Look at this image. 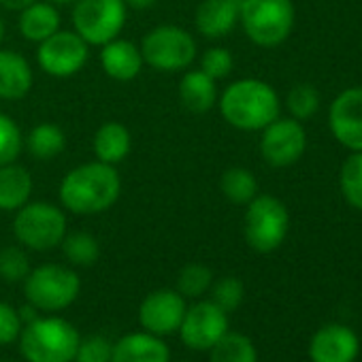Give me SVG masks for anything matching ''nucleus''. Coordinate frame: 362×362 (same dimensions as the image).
I'll use <instances>...</instances> for the list:
<instances>
[{
  "label": "nucleus",
  "instance_id": "obj_25",
  "mask_svg": "<svg viewBox=\"0 0 362 362\" xmlns=\"http://www.w3.org/2000/svg\"><path fill=\"white\" fill-rule=\"evenodd\" d=\"M220 190L233 205H247L258 197V179L245 166H230L220 179Z\"/></svg>",
  "mask_w": 362,
  "mask_h": 362
},
{
  "label": "nucleus",
  "instance_id": "obj_3",
  "mask_svg": "<svg viewBox=\"0 0 362 362\" xmlns=\"http://www.w3.org/2000/svg\"><path fill=\"white\" fill-rule=\"evenodd\" d=\"M79 341L77 328L62 317H37L20 332V349L28 362H73Z\"/></svg>",
  "mask_w": 362,
  "mask_h": 362
},
{
  "label": "nucleus",
  "instance_id": "obj_24",
  "mask_svg": "<svg viewBox=\"0 0 362 362\" xmlns=\"http://www.w3.org/2000/svg\"><path fill=\"white\" fill-rule=\"evenodd\" d=\"M24 149L41 162L58 158L66 149V134L54 122H41L24 136Z\"/></svg>",
  "mask_w": 362,
  "mask_h": 362
},
{
  "label": "nucleus",
  "instance_id": "obj_4",
  "mask_svg": "<svg viewBox=\"0 0 362 362\" xmlns=\"http://www.w3.org/2000/svg\"><path fill=\"white\" fill-rule=\"evenodd\" d=\"M139 49L143 62L160 73L188 71L199 54L194 37L186 28L173 24H162L151 28L143 37Z\"/></svg>",
  "mask_w": 362,
  "mask_h": 362
},
{
  "label": "nucleus",
  "instance_id": "obj_32",
  "mask_svg": "<svg viewBox=\"0 0 362 362\" xmlns=\"http://www.w3.org/2000/svg\"><path fill=\"white\" fill-rule=\"evenodd\" d=\"M286 107L290 111V115L298 122L303 119H309L317 107H320V94L313 86L309 83H300V86H294L290 92H288V98H286Z\"/></svg>",
  "mask_w": 362,
  "mask_h": 362
},
{
  "label": "nucleus",
  "instance_id": "obj_7",
  "mask_svg": "<svg viewBox=\"0 0 362 362\" xmlns=\"http://www.w3.org/2000/svg\"><path fill=\"white\" fill-rule=\"evenodd\" d=\"M81 290L79 275L64 264H41L24 279L26 300L39 311H62L71 307Z\"/></svg>",
  "mask_w": 362,
  "mask_h": 362
},
{
  "label": "nucleus",
  "instance_id": "obj_5",
  "mask_svg": "<svg viewBox=\"0 0 362 362\" xmlns=\"http://www.w3.org/2000/svg\"><path fill=\"white\" fill-rule=\"evenodd\" d=\"M292 0H243L239 24L258 47L281 45L294 28Z\"/></svg>",
  "mask_w": 362,
  "mask_h": 362
},
{
  "label": "nucleus",
  "instance_id": "obj_37",
  "mask_svg": "<svg viewBox=\"0 0 362 362\" xmlns=\"http://www.w3.org/2000/svg\"><path fill=\"white\" fill-rule=\"evenodd\" d=\"M37 0H0V7L7 9V11H22L26 7H30Z\"/></svg>",
  "mask_w": 362,
  "mask_h": 362
},
{
  "label": "nucleus",
  "instance_id": "obj_31",
  "mask_svg": "<svg viewBox=\"0 0 362 362\" xmlns=\"http://www.w3.org/2000/svg\"><path fill=\"white\" fill-rule=\"evenodd\" d=\"M30 258L20 245L0 250V277L9 284H20L30 275Z\"/></svg>",
  "mask_w": 362,
  "mask_h": 362
},
{
  "label": "nucleus",
  "instance_id": "obj_41",
  "mask_svg": "<svg viewBox=\"0 0 362 362\" xmlns=\"http://www.w3.org/2000/svg\"><path fill=\"white\" fill-rule=\"evenodd\" d=\"M3 39H5V22L0 18V43H3Z\"/></svg>",
  "mask_w": 362,
  "mask_h": 362
},
{
  "label": "nucleus",
  "instance_id": "obj_2",
  "mask_svg": "<svg viewBox=\"0 0 362 362\" xmlns=\"http://www.w3.org/2000/svg\"><path fill=\"white\" fill-rule=\"evenodd\" d=\"M224 122L243 132H256L267 128L279 117L281 103L273 86L262 79L233 81L218 98Z\"/></svg>",
  "mask_w": 362,
  "mask_h": 362
},
{
  "label": "nucleus",
  "instance_id": "obj_33",
  "mask_svg": "<svg viewBox=\"0 0 362 362\" xmlns=\"http://www.w3.org/2000/svg\"><path fill=\"white\" fill-rule=\"evenodd\" d=\"M243 281L237 279V277H222L218 279L216 284H211V296H214V303L224 309L226 313L228 311H235L241 303H243Z\"/></svg>",
  "mask_w": 362,
  "mask_h": 362
},
{
  "label": "nucleus",
  "instance_id": "obj_16",
  "mask_svg": "<svg viewBox=\"0 0 362 362\" xmlns=\"http://www.w3.org/2000/svg\"><path fill=\"white\" fill-rule=\"evenodd\" d=\"M241 3L243 0H203L194 16L197 30L209 41L228 37L239 24Z\"/></svg>",
  "mask_w": 362,
  "mask_h": 362
},
{
  "label": "nucleus",
  "instance_id": "obj_14",
  "mask_svg": "<svg viewBox=\"0 0 362 362\" xmlns=\"http://www.w3.org/2000/svg\"><path fill=\"white\" fill-rule=\"evenodd\" d=\"M328 126L343 147L362 151V88H349L334 98L328 111Z\"/></svg>",
  "mask_w": 362,
  "mask_h": 362
},
{
  "label": "nucleus",
  "instance_id": "obj_19",
  "mask_svg": "<svg viewBox=\"0 0 362 362\" xmlns=\"http://www.w3.org/2000/svg\"><path fill=\"white\" fill-rule=\"evenodd\" d=\"M111 362H170V354L160 337L151 332H130L113 345Z\"/></svg>",
  "mask_w": 362,
  "mask_h": 362
},
{
  "label": "nucleus",
  "instance_id": "obj_34",
  "mask_svg": "<svg viewBox=\"0 0 362 362\" xmlns=\"http://www.w3.org/2000/svg\"><path fill=\"white\" fill-rule=\"evenodd\" d=\"M233 69H235V58H233L230 49H226V47H209L201 56V71L207 73L216 81L226 79L233 73Z\"/></svg>",
  "mask_w": 362,
  "mask_h": 362
},
{
  "label": "nucleus",
  "instance_id": "obj_20",
  "mask_svg": "<svg viewBox=\"0 0 362 362\" xmlns=\"http://www.w3.org/2000/svg\"><path fill=\"white\" fill-rule=\"evenodd\" d=\"M35 188V179L30 170L18 162L0 166V211H9L16 214L22 209Z\"/></svg>",
  "mask_w": 362,
  "mask_h": 362
},
{
  "label": "nucleus",
  "instance_id": "obj_6",
  "mask_svg": "<svg viewBox=\"0 0 362 362\" xmlns=\"http://www.w3.org/2000/svg\"><path fill=\"white\" fill-rule=\"evenodd\" d=\"M69 233L66 214L45 201H28L13 218V235L20 245L35 252H49Z\"/></svg>",
  "mask_w": 362,
  "mask_h": 362
},
{
  "label": "nucleus",
  "instance_id": "obj_39",
  "mask_svg": "<svg viewBox=\"0 0 362 362\" xmlns=\"http://www.w3.org/2000/svg\"><path fill=\"white\" fill-rule=\"evenodd\" d=\"M18 313H20V320H22V322H28V324H30V322H35V320L39 317V315H37V307H33L30 303H28V307L20 309Z\"/></svg>",
  "mask_w": 362,
  "mask_h": 362
},
{
  "label": "nucleus",
  "instance_id": "obj_1",
  "mask_svg": "<svg viewBox=\"0 0 362 362\" xmlns=\"http://www.w3.org/2000/svg\"><path fill=\"white\" fill-rule=\"evenodd\" d=\"M122 194V177L115 166L100 160L71 168L60 181V203L75 216H96L111 209Z\"/></svg>",
  "mask_w": 362,
  "mask_h": 362
},
{
  "label": "nucleus",
  "instance_id": "obj_42",
  "mask_svg": "<svg viewBox=\"0 0 362 362\" xmlns=\"http://www.w3.org/2000/svg\"><path fill=\"white\" fill-rule=\"evenodd\" d=\"M3 362H9V360H3Z\"/></svg>",
  "mask_w": 362,
  "mask_h": 362
},
{
  "label": "nucleus",
  "instance_id": "obj_30",
  "mask_svg": "<svg viewBox=\"0 0 362 362\" xmlns=\"http://www.w3.org/2000/svg\"><path fill=\"white\" fill-rule=\"evenodd\" d=\"M24 151V134L18 122L0 111V166L18 162L20 153Z\"/></svg>",
  "mask_w": 362,
  "mask_h": 362
},
{
  "label": "nucleus",
  "instance_id": "obj_18",
  "mask_svg": "<svg viewBox=\"0 0 362 362\" xmlns=\"http://www.w3.org/2000/svg\"><path fill=\"white\" fill-rule=\"evenodd\" d=\"M35 83L30 62L16 49H0V100H22Z\"/></svg>",
  "mask_w": 362,
  "mask_h": 362
},
{
  "label": "nucleus",
  "instance_id": "obj_12",
  "mask_svg": "<svg viewBox=\"0 0 362 362\" xmlns=\"http://www.w3.org/2000/svg\"><path fill=\"white\" fill-rule=\"evenodd\" d=\"M226 332H228L226 311L220 309L214 300H201L190 309H186V315L179 326V334L184 345L197 351L211 349Z\"/></svg>",
  "mask_w": 362,
  "mask_h": 362
},
{
  "label": "nucleus",
  "instance_id": "obj_22",
  "mask_svg": "<svg viewBox=\"0 0 362 362\" xmlns=\"http://www.w3.org/2000/svg\"><path fill=\"white\" fill-rule=\"evenodd\" d=\"M60 11L56 9V5L47 3H33L30 7L20 11V22L18 28L22 33V37L30 43H43L45 39H49L52 35H56L60 30Z\"/></svg>",
  "mask_w": 362,
  "mask_h": 362
},
{
  "label": "nucleus",
  "instance_id": "obj_28",
  "mask_svg": "<svg viewBox=\"0 0 362 362\" xmlns=\"http://www.w3.org/2000/svg\"><path fill=\"white\" fill-rule=\"evenodd\" d=\"M339 186L345 201L362 211V151H351V156H347L339 173Z\"/></svg>",
  "mask_w": 362,
  "mask_h": 362
},
{
  "label": "nucleus",
  "instance_id": "obj_15",
  "mask_svg": "<svg viewBox=\"0 0 362 362\" xmlns=\"http://www.w3.org/2000/svg\"><path fill=\"white\" fill-rule=\"evenodd\" d=\"M358 351V337L354 330L341 324H328L320 328L309 343L311 362H354Z\"/></svg>",
  "mask_w": 362,
  "mask_h": 362
},
{
  "label": "nucleus",
  "instance_id": "obj_10",
  "mask_svg": "<svg viewBox=\"0 0 362 362\" xmlns=\"http://www.w3.org/2000/svg\"><path fill=\"white\" fill-rule=\"evenodd\" d=\"M37 60L43 73L56 79L75 77L90 60V45L75 30H58L39 43Z\"/></svg>",
  "mask_w": 362,
  "mask_h": 362
},
{
  "label": "nucleus",
  "instance_id": "obj_21",
  "mask_svg": "<svg viewBox=\"0 0 362 362\" xmlns=\"http://www.w3.org/2000/svg\"><path fill=\"white\" fill-rule=\"evenodd\" d=\"M218 81L201 69L186 71L179 81V100L190 113H207L218 105Z\"/></svg>",
  "mask_w": 362,
  "mask_h": 362
},
{
  "label": "nucleus",
  "instance_id": "obj_9",
  "mask_svg": "<svg viewBox=\"0 0 362 362\" xmlns=\"http://www.w3.org/2000/svg\"><path fill=\"white\" fill-rule=\"evenodd\" d=\"M124 0H77L73 5V30L94 47L117 39L126 26Z\"/></svg>",
  "mask_w": 362,
  "mask_h": 362
},
{
  "label": "nucleus",
  "instance_id": "obj_27",
  "mask_svg": "<svg viewBox=\"0 0 362 362\" xmlns=\"http://www.w3.org/2000/svg\"><path fill=\"white\" fill-rule=\"evenodd\" d=\"M211 362H258L254 343L241 332H226L211 347Z\"/></svg>",
  "mask_w": 362,
  "mask_h": 362
},
{
  "label": "nucleus",
  "instance_id": "obj_38",
  "mask_svg": "<svg viewBox=\"0 0 362 362\" xmlns=\"http://www.w3.org/2000/svg\"><path fill=\"white\" fill-rule=\"evenodd\" d=\"M128 9H134V11H147L151 9L153 5H158V0H124Z\"/></svg>",
  "mask_w": 362,
  "mask_h": 362
},
{
  "label": "nucleus",
  "instance_id": "obj_36",
  "mask_svg": "<svg viewBox=\"0 0 362 362\" xmlns=\"http://www.w3.org/2000/svg\"><path fill=\"white\" fill-rule=\"evenodd\" d=\"M20 332H22L20 313L11 305L0 303V345H9L18 341Z\"/></svg>",
  "mask_w": 362,
  "mask_h": 362
},
{
  "label": "nucleus",
  "instance_id": "obj_40",
  "mask_svg": "<svg viewBox=\"0 0 362 362\" xmlns=\"http://www.w3.org/2000/svg\"><path fill=\"white\" fill-rule=\"evenodd\" d=\"M52 5H75L77 0H49Z\"/></svg>",
  "mask_w": 362,
  "mask_h": 362
},
{
  "label": "nucleus",
  "instance_id": "obj_13",
  "mask_svg": "<svg viewBox=\"0 0 362 362\" xmlns=\"http://www.w3.org/2000/svg\"><path fill=\"white\" fill-rule=\"evenodd\" d=\"M186 298L175 290H156L147 294L139 307V320L145 332L156 337L179 330L186 315Z\"/></svg>",
  "mask_w": 362,
  "mask_h": 362
},
{
  "label": "nucleus",
  "instance_id": "obj_23",
  "mask_svg": "<svg viewBox=\"0 0 362 362\" xmlns=\"http://www.w3.org/2000/svg\"><path fill=\"white\" fill-rule=\"evenodd\" d=\"M92 149H94L96 160L115 166L130 156V149H132L130 130L119 122H113V119L105 122L98 126V130L94 134Z\"/></svg>",
  "mask_w": 362,
  "mask_h": 362
},
{
  "label": "nucleus",
  "instance_id": "obj_8",
  "mask_svg": "<svg viewBox=\"0 0 362 362\" xmlns=\"http://www.w3.org/2000/svg\"><path fill=\"white\" fill-rule=\"evenodd\" d=\"M245 222L243 233L247 245L258 254L275 252L290 228L288 207L271 194H258L254 201L245 205Z\"/></svg>",
  "mask_w": 362,
  "mask_h": 362
},
{
  "label": "nucleus",
  "instance_id": "obj_17",
  "mask_svg": "<svg viewBox=\"0 0 362 362\" xmlns=\"http://www.w3.org/2000/svg\"><path fill=\"white\" fill-rule=\"evenodd\" d=\"M143 56L139 45H134L128 39H113L100 47V66L105 75H109L115 81H132L143 71Z\"/></svg>",
  "mask_w": 362,
  "mask_h": 362
},
{
  "label": "nucleus",
  "instance_id": "obj_26",
  "mask_svg": "<svg viewBox=\"0 0 362 362\" xmlns=\"http://www.w3.org/2000/svg\"><path fill=\"white\" fill-rule=\"evenodd\" d=\"M60 247H62L64 258L75 267H92L100 258V245L96 237L86 230L66 233Z\"/></svg>",
  "mask_w": 362,
  "mask_h": 362
},
{
  "label": "nucleus",
  "instance_id": "obj_11",
  "mask_svg": "<svg viewBox=\"0 0 362 362\" xmlns=\"http://www.w3.org/2000/svg\"><path fill=\"white\" fill-rule=\"evenodd\" d=\"M260 132V153L275 168L298 162L307 149V132L294 117H277Z\"/></svg>",
  "mask_w": 362,
  "mask_h": 362
},
{
  "label": "nucleus",
  "instance_id": "obj_29",
  "mask_svg": "<svg viewBox=\"0 0 362 362\" xmlns=\"http://www.w3.org/2000/svg\"><path fill=\"white\" fill-rule=\"evenodd\" d=\"M211 284H214V273L201 262L186 264L179 271V277H177V290L184 298L203 296L207 290H211Z\"/></svg>",
  "mask_w": 362,
  "mask_h": 362
},
{
  "label": "nucleus",
  "instance_id": "obj_35",
  "mask_svg": "<svg viewBox=\"0 0 362 362\" xmlns=\"http://www.w3.org/2000/svg\"><path fill=\"white\" fill-rule=\"evenodd\" d=\"M113 345L105 337H90L79 341L75 362H111Z\"/></svg>",
  "mask_w": 362,
  "mask_h": 362
}]
</instances>
